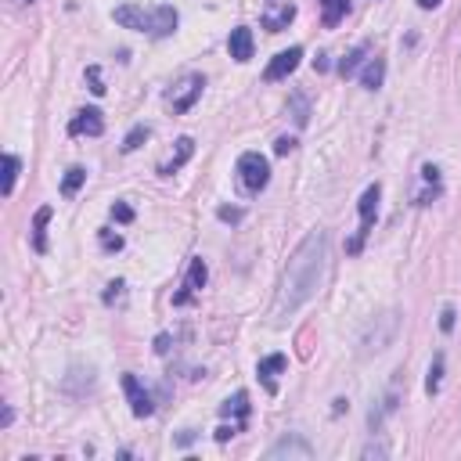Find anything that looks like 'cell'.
<instances>
[{
  "instance_id": "obj_1",
  "label": "cell",
  "mask_w": 461,
  "mask_h": 461,
  "mask_svg": "<svg viewBox=\"0 0 461 461\" xmlns=\"http://www.w3.org/2000/svg\"><path fill=\"white\" fill-rule=\"evenodd\" d=\"M324 267H328V235L324 231H310V235L296 245L292 260H288L285 274H281V288H277V303H274V314L277 317H288L296 314L303 303H310L321 288V277H324Z\"/></svg>"
},
{
  "instance_id": "obj_2",
  "label": "cell",
  "mask_w": 461,
  "mask_h": 461,
  "mask_svg": "<svg viewBox=\"0 0 461 461\" xmlns=\"http://www.w3.org/2000/svg\"><path fill=\"white\" fill-rule=\"evenodd\" d=\"M112 18L120 22L123 29H137V33H148V36H155V40L173 36V33H177V22H181L177 8H169V4H159V8H152V11H144V8H137V4H123V8L112 11Z\"/></svg>"
},
{
  "instance_id": "obj_3",
  "label": "cell",
  "mask_w": 461,
  "mask_h": 461,
  "mask_svg": "<svg viewBox=\"0 0 461 461\" xmlns=\"http://www.w3.org/2000/svg\"><path fill=\"white\" fill-rule=\"evenodd\" d=\"M235 173H238V184H242L245 195H260V191L270 184V162H267L260 152H245V155L238 159Z\"/></svg>"
},
{
  "instance_id": "obj_4",
  "label": "cell",
  "mask_w": 461,
  "mask_h": 461,
  "mask_svg": "<svg viewBox=\"0 0 461 461\" xmlns=\"http://www.w3.org/2000/svg\"><path fill=\"white\" fill-rule=\"evenodd\" d=\"M378 198H382V188L378 184H368L364 188V195H361V202H357V213H361V227H357V235L346 242V253H361L364 249V238L371 235V227H375V213H378Z\"/></svg>"
},
{
  "instance_id": "obj_5",
  "label": "cell",
  "mask_w": 461,
  "mask_h": 461,
  "mask_svg": "<svg viewBox=\"0 0 461 461\" xmlns=\"http://www.w3.org/2000/svg\"><path fill=\"white\" fill-rule=\"evenodd\" d=\"M396 328H400V314H396V310L375 317V321L364 328V335H361V350H364V354H382L386 346H393Z\"/></svg>"
},
{
  "instance_id": "obj_6",
  "label": "cell",
  "mask_w": 461,
  "mask_h": 461,
  "mask_svg": "<svg viewBox=\"0 0 461 461\" xmlns=\"http://www.w3.org/2000/svg\"><path fill=\"white\" fill-rule=\"evenodd\" d=\"M202 90H206V76H184L177 87L166 94V101H169V108L177 112V115H184V112L202 97Z\"/></svg>"
},
{
  "instance_id": "obj_7",
  "label": "cell",
  "mask_w": 461,
  "mask_h": 461,
  "mask_svg": "<svg viewBox=\"0 0 461 461\" xmlns=\"http://www.w3.org/2000/svg\"><path fill=\"white\" fill-rule=\"evenodd\" d=\"M300 62H303V47H288V51H281V54L270 58V65L263 69V80H267V83H277V80H285L288 73H296Z\"/></svg>"
},
{
  "instance_id": "obj_8",
  "label": "cell",
  "mask_w": 461,
  "mask_h": 461,
  "mask_svg": "<svg viewBox=\"0 0 461 461\" xmlns=\"http://www.w3.org/2000/svg\"><path fill=\"white\" fill-rule=\"evenodd\" d=\"M123 393H127V400H130V411L137 415V418H148L152 411H155V403H152V393L141 386V378L137 375H123Z\"/></svg>"
},
{
  "instance_id": "obj_9",
  "label": "cell",
  "mask_w": 461,
  "mask_h": 461,
  "mask_svg": "<svg viewBox=\"0 0 461 461\" xmlns=\"http://www.w3.org/2000/svg\"><path fill=\"white\" fill-rule=\"evenodd\" d=\"M267 457L270 461H281V457H296V461H310L314 457V447L303 440V436H285V440H277L270 450H267Z\"/></svg>"
},
{
  "instance_id": "obj_10",
  "label": "cell",
  "mask_w": 461,
  "mask_h": 461,
  "mask_svg": "<svg viewBox=\"0 0 461 461\" xmlns=\"http://www.w3.org/2000/svg\"><path fill=\"white\" fill-rule=\"evenodd\" d=\"M69 134L73 137H101L105 134V120H101V108H80L73 120H69Z\"/></svg>"
},
{
  "instance_id": "obj_11",
  "label": "cell",
  "mask_w": 461,
  "mask_h": 461,
  "mask_svg": "<svg viewBox=\"0 0 461 461\" xmlns=\"http://www.w3.org/2000/svg\"><path fill=\"white\" fill-rule=\"evenodd\" d=\"M206 277H209V270H206V260H202V256H195V260H191V267H188L184 292H177V296H173V307H188V303H191V296H195V292H202V288H206Z\"/></svg>"
},
{
  "instance_id": "obj_12",
  "label": "cell",
  "mask_w": 461,
  "mask_h": 461,
  "mask_svg": "<svg viewBox=\"0 0 461 461\" xmlns=\"http://www.w3.org/2000/svg\"><path fill=\"white\" fill-rule=\"evenodd\" d=\"M288 368V357L285 354H270V357H263L260 364H256V378L263 382V389L267 393H277V375Z\"/></svg>"
},
{
  "instance_id": "obj_13",
  "label": "cell",
  "mask_w": 461,
  "mask_h": 461,
  "mask_svg": "<svg viewBox=\"0 0 461 461\" xmlns=\"http://www.w3.org/2000/svg\"><path fill=\"white\" fill-rule=\"evenodd\" d=\"M227 51H231V58H235V62H249V58H253V29H249V26L231 29Z\"/></svg>"
},
{
  "instance_id": "obj_14",
  "label": "cell",
  "mask_w": 461,
  "mask_h": 461,
  "mask_svg": "<svg viewBox=\"0 0 461 461\" xmlns=\"http://www.w3.org/2000/svg\"><path fill=\"white\" fill-rule=\"evenodd\" d=\"M191 155H195V141H191V137H181V141H177V152H173V155L159 166V173H162V177H173V173H177Z\"/></svg>"
},
{
  "instance_id": "obj_15",
  "label": "cell",
  "mask_w": 461,
  "mask_h": 461,
  "mask_svg": "<svg viewBox=\"0 0 461 461\" xmlns=\"http://www.w3.org/2000/svg\"><path fill=\"white\" fill-rule=\"evenodd\" d=\"M292 18H296V4H288V0H285L277 11H267V15L260 18V26H263L267 33H281V29H288V22H292Z\"/></svg>"
},
{
  "instance_id": "obj_16",
  "label": "cell",
  "mask_w": 461,
  "mask_h": 461,
  "mask_svg": "<svg viewBox=\"0 0 461 461\" xmlns=\"http://www.w3.org/2000/svg\"><path fill=\"white\" fill-rule=\"evenodd\" d=\"M368 54H371V43H357V47H354V51H350V54H346L342 62H339V76H342V80H350V76H354L364 62H368Z\"/></svg>"
},
{
  "instance_id": "obj_17",
  "label": "cell",
  "mask_w": 461,
  "mask_h": 461,
  "mask_svg": "<svg viewBox=\"0 0 461 461\" xmlns=\"http://www.w3.org/2000/svg\"><path fill=\"white\" fill-rule=\"evenodd\" d=\"M346 11H350V0H321V26L335 29L346 18Z\"/></svg>"
},
{
  "instance_id": "obj_18",
  "label": "cell",
  "mask_w": 461,
  "mask_h": 461,
  "mask_svg": "<svg viewBox=\"0 0 461 461\" xmlns=\"http://www.w3.org/2000/svg\"><path fill=\"white\" fill-rule=\"evenodd\" d=\"M288 115H292V123H296L300 130L310 123V101H307L303 90H292V94H288Z\"/></svg>"
},
{
  "instance_id": "obj_19",
  "label": "cell",
  "mask_w": 461,
  "mask_h": 461,
  "mask_svg": "<svg viewBox=\"0 0 461 461\" xmlns=\"http://www.w3.org/2000/svg\"><path fill=\"white\" fill-rule=\"evenodd\" d=\"M51 216H54L51 206L36 209V216H33V249H36V253H47V220H51Z\"/></svg>"
},
{
  "instance_id": "obj_20",
  "label": "cell",
  "mask_w": 461,
  "mask_h": 461,
  "mask_svg": "<svg viewBox=\"0 0 461 461\" xmlns=\"http://www.w3.org/2000/svg\"><path fill=\"white\" fill-rule=\"evenodd\" d=\"M382 80H386V62H382V58H368V65L361 73V87L364 90H378Z\"/></svg>"
},
{
  "instance_id": "obj_21",
  "label": "cell",
  "mask_w": 461,
  "mask_h": 461,
  "mask_svg": "<svg viewBox=\"0 0 461 461\" xmlns=\"http://www.w3.org/2000/svg\"><path fill=\"white\" fill-rule=\"evenodd\" d=\"M83 184H87V169L83 166H69L65 177H62V198H73Z\"/></svg>"
},
{
  "instance_id": "obj_22",
  "label": "cell",
  "mask_w": 461,
  "mask_h": 461,
  "mask_svg": "<svg viewBox=\"0 0 461 461\" xmlns=\"http://www.w3.org/2000/svg\"><path fill=\"white\" fill-rule=\"evenodd\" d=\"M223 418L231 415H238V418H249V393H235V396H227L223 400V408H220Z\"/></svg>"
},
{
  "instance_id": "obj_23",
  "label": "cell",
  "mask_w": 461,
  "mask_h": 461,
  "mask_svg": "<svg viewBox=\"0 0 461 461\" xmlns=\"http://www.w3.org/2000/svg\"><path fill=\"white\" fill-rule=\"evenodd\" d=\"M18 169H22V162H18V155H4V195H11L15 191V177H18Z\"/></svg>"
},
{
  "instance_id": "obj_24",
  "label": "cell",
  "mask_w": 461,
  "mask_h": 461,
  "mask_svg": "<svg viewBox=\"0 0 461 461\" xmlns=\"http://www.w3.org/2000/svg\"><path fill=\"white\" fill-rule=\"evenodd\" d=\"M148 137H152V130H148L144 123H137V127H134V130L123 137V152H137V148H141Z\"/></svg>"
},
{
  "instance_id": "obj_25",
  "label": "cell",
  "mask_w": 461,
  "mask_h": 461,
  "mask_svg": "<svg viewBox=\"0 0 461 461\" xmlns=\"http://www.w3.org/2000/svg\"><path fill=\"white\" fill-rule=\"evenodd\" d=\"M440 375H443V354H436V357H433V368H429V378H425L429 396H436V393H440Z\"/></svg>"
},
{
  "instance_id": "obj_26",
  "label": "cell",
  "mask_w": 461,
  "mask_h": 461,
  "mask_svg": "<svg viewBox=\"0 0 461 461\" xmlns=\"http://www.w3.org/2000/svg\"><path fill=\"white\" fill-rule=\"evenodd\" d=\"M216 216H220L223 223H242V220H245V209H238V206H220Z\"/></svg>"
},
{
  "instance_id": "obj_27",
  "label": "cell",
  "mask_w": 461,
  "mask_h": 461,
  "mask_svg": "<svg viewBox=\"0 0 461 461\" xmlns=\"http://www.w3.org/2000/svg\"><path fill=\"white\" fill-rule=\"evenodd\" d=\"M97 238H101V249H105V253H120V249H123V238L112 235V231H97Z\"/></svg>"
},
{
  "instance_id": "obj_28",
  "label": "cell",
  "mask_w": 461,
  "mask_h": 461,
  "mask_svg": "<svg viewBox=\"0 0 461 461\" xmlns=\"http://www.w3.org/2000/svg\"><path fill=\"white\" fill-rule=\"evenodd\" d=\"M361 457H364V461H371V457H389V443H386V440H378V443H368V447L361 450Z\"/></svg>"
},
{
  "instance_id": "obj_29",
  "label": "cell",
  "mask_w": 461,
  "mask_h": 461,
  "mask_svg": "<svg viewBox=\"0 0 461 461\" xmlns=\"http://www.w3.org/2000/svg\"><path fill=\"white\" fill-rule=\"evenodd\" d=\"M242 429H245V422H242V418H238V422H231V425H220V429H216V440H220V443H227L231 436H238Z\"/></svg>"
},
{
  "instance_id": "obj_30",
  "label": "cell",
  "mask_w": 461,
  "mask_h": 461,
  "mask_svg": "<svg viewBox=\"0 0 461 461\" xmlns=\"http://www.w3.org/2000/svg\"><path fill=\"white\" fill-rule=\"evenodd\" d=\"M112 220H120V223H130V220H134V209H130L127 202H115V206H112Z\"/></svg>"
},
{
  "instance_id": "obj_31",
  "label": "cell",
  "mask_w": 461,
  "mask_h": 461,
  "mask_svg": "<svg viewBox=\"0 0 461 461\" xmlns=\"http://www.w3.org/2000/svg\"><path fill=\"white\" fill-rule=\"evenodd\" d=\"M87 80H90V90H94V94H105V83H101V69H97V65L87 69Z\"/></svg>"
},
{
  "instance_id": "obj_32",
  "label": "cell",
  "mask_w": 461,
  "mask_h": 461,
  "mask_svg": "<svg viewBox=\"0 0 461 461\" xmlns=\"http://www.w3.org/2000/svg\"><path fill=\"white\" fill-rule=\"evenodd\" d=\"M454 317H457L454 307H443V310H440V328H443V332H454Z\"/></svg>"
},
{
  "instance_id": "obj_33",
  "label": "cell",
  "mask_w": 461,
  "mask_h": 461,
  "mask_svg": "<svg viewBox=\"0 0 461 461\" xmlns=\"http://www.w3.org/2000/svg\"><path fill=\"white\" fill-rule=\"evenodd\" d=\"M123 288H127L123 281H112V285H108V292H105V303H115V300H123Z\"/></svg>"
},
{
  "instance_id": "obj_34",
  "label": "cell",
  "mask_w": 461,
  "mask_h": 461,
  "mask_svg": "<svg viewBox=\"0 0 461 461\" xmlns=\"http://www.w3.org/2000/svg\"><path fill=\"white\" fill-rule=\"evenodd\" d=\"M292 148H296V137H277L274 141V155H288Z\"/></svg>"
},
{
  "instance_id": "obj_35",
  "label": "cell",
  "mask_w": 461,
  "mask_h": 461,
  "mask_svg": "<svg viewBox=\"0 0 461 461\" xmlns=\"http://www.w3.org/2000/svg\"><path fill=\"white\" fill-rule=\"evenodd\" d=\"M422 181H425V184H440V169H436L433 162L422 166Z\"/></svg>"
},
{
  "instance_id": "obj_36",
  "label": "cell",
  "mask_w": 461,
  "mask_h": 461,
  "mask_svg": "<svg viewBox=\"0 0 461 461\" xmlns=\"http://www.w3.org/2000/svg\"><path fill=\"white\" fill-rule=\"evenodd\" d=\"M169 342H173V339H169L166 332H162V335H155V354H169Z\"/></svg>"
},
{
  "instance_id": "obj_37",
  "label": "cell",
  "mask_w": 461,
  "mask_h": 461,
  "mask_svg": "<svg viewBox=\"0 0 461 461\" xmlns=\"http://www.w3.org/2000/svg\"><path fill=\"white\" fill-rule=\"evenodd\" d=\"M191 443H195V433H191V429L177 436V447H191Z\"/></svg>"
},
{
  "instance_id": "obj_38",
  "label": "cell",
  "mask_w": 461,
  "mask_h": 461,
  "mask_svg": "<svg viewBox=\"0 0 461 461\" xmlns=\"http://www.w3.org/2000/svg\"><path fill=\"white\" fill-rule=\"evenodd\" d=\"M418 8H422V11H433V8H440V0H418Z\"/></svg>"
},
{
  "instance_id": "obj_39",
  "label": "cell",
  "mask_w": 461,
  "mask_h": 461,
  "mask_svg": "<svg viewBox=\"0 0 461 461\" xmlns=\"http://www.w3.org/2000/svg\"><path fill=\"white\" fill-rule=\"evenodd\" d=\"M18 4H33V0H18Z\"/></svg>"
}]
</instances>
